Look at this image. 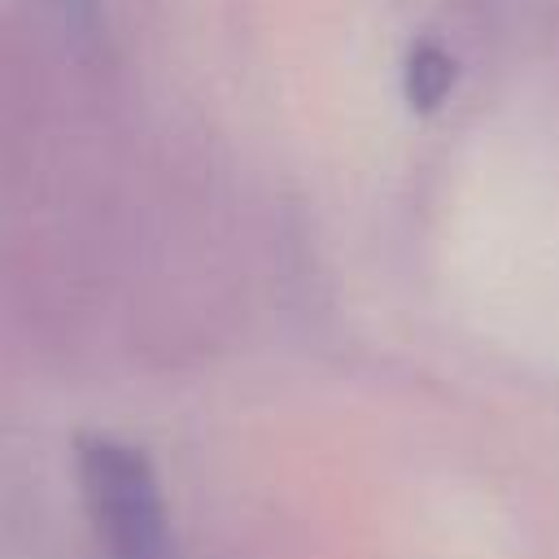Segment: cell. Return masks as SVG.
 Segmentation results:
<instances>
[{
    "label": "cell",
    "mask_w": 559,
    "mask_h": 559,
    "mask_svg": "<svg viewBox=\"0 0 559 559\" xmlns=\"http://www.w3.org/2000/svg\"><path fill=\"white\" fill-rule=\"evenodd\" d=\"M74 459L92 524L109 559H175L162 489L144 450L114 437H79Z\"/></svg>",
    "instance_id": "cell-1"
},
{
    "label": "cell",
    "mask_w": 559,
    "mask_h": 559,
    "mask_svg": "<svg viewBox=\"0 0 559 559\" xmlns=\"http://www.w3.org/2000/svg\"><path fill=\"white\" fill-rule=\"evenodd\" d=\"M454 74H459V70H454V61H450L445 48H437V44H415L411 57H406V70H402V92H406L411 109L432 114V109L450 96Z\"/></svg>",
    "instance_id": "cell-2"
}]
</instances>
